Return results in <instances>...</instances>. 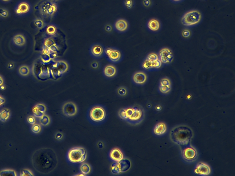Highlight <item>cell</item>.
I'll list each match as a JSON object with an SVG mask.
<instances>
[{
  "label": "cell",
  "mask_w": 235,
  "mask_h": 176,
  "mask_svg": "<svg viewBox=\"0 0 235 176\" xmlns=\"http://www.w3.org/2000/svg\"><path fill=\"white\" fill-rule=\"evenodd\" d=\"M33 166L40 173L47 174L54 169L57 165V157L54 152L49 149L36 150L32 158Z\"/></svg>",
  "instance_id": "1"
},
{
  "label": "cell",
  "mask_w": 235,
  "mask_h": 176,
  "mask_svg": "<svg viewBox=\"0 0 235 176\" xmlns=\"http://www.w3.org/2000/svg\"><path fill=\"white\" fill-rule=\"evenodd\" d=\"M193 135V131L188 126L180 125L171 130L169 138L173 143L182 147L191 144Z\"/></svg>",
  "instance_id": "2"
},
{
  "label": "cell",
  "mask_w": 235,
  "mask_h": 176,
  "mask_svg": "<svg viewBox=\"0 0 235 176\" xmlns=\"http://www.w3.org/2000/svg\"><path fill=\"white\" fill-rule=\"evenodd\" d=\"M119 116L132 125L140 124L145 117L144 109L138 106H131L120 109L119 111Z\"/></svg>",
  "instance_id": "3"
},
{
  "label": "cell",
  "mask_w": 235,
  "mask_h": 176,
  "mask_svg": "<svg viewBox=\"0 0 235 176\" xmlns=\"http://www.w3.org/2000/svg\"><path fill=\"white\" fill-rule=\"evenodd\" d=\"M38 11L43 18L51 19L57 14L58 6L51 0H42L38 6Z\"/></svg>",
  "instance_id": "4"
},
{
  "label": "cell",
  "mask_w": 235,
  "mask_h": 176,
  "mask_svg": "<svg viewBox=\"0 0 235 176\" xmlns=\"http://www.w3.org/2000/svg\"><path fill=\"white\" fill-rule=\"evenodd\" d=\"M202 19V15L197 10L189 11L184 14L181 19L183 25L187 27H192L198 24Z\"/></svg>",
  "instance_id": "5"
},
{
  "label": "cell",
  "mask_w": 235,
  "mask_h": 176,
  "mask_svg": "<svg viewBox=\"0 0 235 176\" xmlns=\"http://www.w3.org/2000/svg\"><path fill=\"white\" fill-rule=\"evenodd\" d=\"M86 158L87 152L84 148H73L70 149L68 152V160L73 163L83 162Z\"/></svg>",
  "instance_id": "6"
},
{
  "label": "cell",
  "mask_w": 235,
  "mask_h": 176,
  "mask_svg": "<svg viewBox=\"0 0 235 176\" xmlns=\"http://www.w3.org/2000/svg\"><path fill=\"white\" fill-rule=\"evenodd\" d=\"M181 155L186 162L192 163L197 160L198 154L196 149L189 144L182 147Z\"/></svg>",
  "instance_id": "7"
},
{
  "label": "cell",
  "mask_w": 235,
  "mask_h": 176,
  "mask_svg": "<svg viewBox=\"0 0 235 176\" xmlns=\"http://www.w3.org/2000/svg\"><path fill=\"white\" fill-rule=\"evenodd\" d=\"M105 56L109 62L118 63L121 62L123 58L121 51L116 48L108 47L105 48Z\"/></svg>",
  "instance_id": "8"
},
{
  "label": "cell",
  "mask_w": 235,
  "mask_h": 176,
  "mask_svg": "<svg viewBox=\"0 0 235 176\" xmlns=\"http://www.w3.org/2000/svg\"><path fill=\"white\" fill-rule=\"evenodd\" d=\"M90 119L95 122L103 121L106 117V111L103 108L100 106H96L92 108L90 111Z\"/></svg>",
  "instance_id": "9"
},
{
  "label": "cell",
  "mask_w": 235,
  "mask_h": 176,
  "mask_svg": "<svg viewBox=\"0 0 235 176\" xmlns=\"http://www.w3.org/2000/svg\"><path fill=\"white\" fill-rule=\"evenodd\" d=\"M89 52L93 58L100 59L105 55V48L100 43H94L90 46Z\"/></svg>",
  "instance_id": "10"
},
{
  "label": "cell",
  "mask_w": 235,
  "mask_h": 176,
  "mask_svg": "<svg viewBox=\"0 0 235 176\" xmlns=\"http://www.w3.org/2000/svg\"><path fill=\"white\" fill-rule=\"evenodd\" d=\"M161 62L165 64H169L174 59L173 53L171 50L167 47H164L160 50L158 55Z\"/></svg>",
  "instance_id": "11"
},
{
  "label": "cell",
  "mask_w": 235,
  "mask_h": 176,
  "mask_svg": "<svg viewBox=\"0 0 235 176\" xmlns=\"http://www.w3.org/2000/svg\"><path fill=\"white\" fill-rule=\"evenodd\" d=\"M62 111L65 116L68 117L75 116L78 112L77 105L72 101L65 102L62 106Z\"/></svg>",
  "instance_id": "12"
},
{
  "label": "cell",
  "mask_w": 235,
  "mask_h": 176,
  "mask_svg": "<svg viewBox=\"0 0 235 176\" xmlns=\"http://www.w3.org/2000/svg\"><path fill=\"white\" fill-rule=\"evenodd\" d=\"M211 172V170L210 166L203 162H198L194 168V173L196 175L207 176L210 175Z\"/></svg>",
  "instance_id": "13"
},
{
  "label": "cell",
  "mask_w": 235,
  "mask_h": 176,
  "mask_svg": "<svg viewBox=\"0 0 235 176\" xmlns=\"http://www.w3.org/2000/svg\"><path fill=\"white\" fill-rule=\"evenodd\" d=\"M129 23L127 20L124 18L117 19L114 24L113 29L117 32L122 34L126 32L129 29Z\"/></svg>",
  "instance_id": "14"
},
{
  "label": "cell",
  "mask_w": 235,
  "mask_h": 176,
  "mask_svg": "<svg viewBox=\"0 0 235 176\" xmlns=\"http://www.w3.org/2000/svg\"><path fill=\"white\" fill-rule=\"evenodd\" d=\"M148 75L146 72L143 71H138L135 72L132 78L133 83L139 85H145L148 81Z\"/></svg>",
  "instance_id": "15"
},
{
  "label": "cell",
  "mask_w": 235,
  "mask_h": 176,
  "mask_svg": "<svg viewBox=\"0 0 235 176\" xmlns=\"http://www.w3.org/2000/svg\"><path fill=\"white\" fill-rule=\"evenodd\" d=\"M162 63L160 60L157 61H151L145 59L142 64L143 69L146 70L158 69L162 66Z\"/></svg>",
  "instance_id": "16"
},
{
  "label": "cell",
  "mask_w": 235,
  "mask_h": 176,
  "mask_svg": "<svg viewBox=\"0 0 235 176\" xmlns=\"http://www.w3.org/2000/svg\"><path fill=\"white\" fill-rule=\"evenodd\" d=\"M167 130V126L165 123L163 122H159L154 126L153 133L155 136H163L166 133Z\"/></svg>",
  "instance_id": "17"
},
{
  "label": "cell",
  "mask_w": 235,
  "mask_h": 176,
  "mask_svg": "<svg viewBox=\"0 0 235 176\" xmlns=\"http://www.w3.org/2000/svg\"><path fill=\"white\" fill-rule=\"evenodd\" d=\"M118 69L114 65L108 64L105 66L103 70V73L104 76L108 78H113L117 75Z\"/></svg>",
  "instance_id": "18"
},
{
  "label": "cell",
  "mask_w": 235,
  "mask_h": 176,
  "mask_svg": "<svg viewBox=\"0 0 235 176\" xmlns=\"http://www.w3.org/2000/svg\"><path fill=\"white\" fill-rule=\"evenodd\" d=\"M31 6L27 2H23L18 5L15 9L16 14L17 15H22L27 14L30 11Z\"/></svg>",
  "instance_id": "19"
},
{
  "label": "cell",
  "mask_w": 235,
  "mask_h": 176,
  "mask_svg": "<svg viewBox=\"0 0 235 176\" xmlns=\"http://www.w3.org/2000/svg\"><path fill=\"white\" fill-rule=\"evenodd\" d=\"M111 159L116 162H119L124 159V155L121 150L117 148L112 149L109 154Z\"/></svg>",
  "instance_id": "20"
},
{
  "label": "cell",
  "mask_w": 235,
  "mask_h": 176,
  "mask_svg": "<svg viewBox=\"0 0 235 176\" xmlns=\"http://www.w3.org/2000/svg\"><path fill=\"white\" fill-rule=\"evenodd\" d=\"M121 173L127 172L132 168V162L129 159L124 158L118 162Z\"/></svg>",
  "instance_id": "21"
},
{
  "label": "cell",
  "mask_w": 235,
  "mask_h": 176,
  "mask_svg": "<svg viewBox=\"0 0 235 176\" xmlns=\"http://www.w3.org/2000/svg\"><path fill=\"white\" fill-rule=\"evenodd\" d=\"M147 27L151 31L157 32L160 30L161 24L159 20L156 18H152L148 22Z\"/></svg>",
  "instance_id": "22"
},
{
  "label": "cell",
  "mask_w": 235,
  "mask_h": 176,
  "mask_svg": "<svg viewBox=\"0 0 235 176\" xmlns=\"http://www.w3.org/2000/svg\"><path fill=\"white\" fill-rule=\"evenodd\" d=\"M12 42L17 46L22 47L25 45L26 40L25 37L23 34H18L13 37Z\"/></svg>",
  "instance_id": "23"
},
{
  "label": "cell",
  "mask_w": 235,
  "mask_h": 176,
  "mask_svg": "<svg viewBox=\"0 0 235 176\" xmlns=\"http://www.w3.org/2000/svg\"><path fill=\"white\" fill-rule=\"evenodd\" d=\"M11 116L10 110L9 109H2L0 111V121L6 122L9 119Z\"/></svg>",
  "instance_id": "24"
},
{
  "label": "cell",
  "mask_w": 235,
  "mask_h": 176,
  "mask_svg": "<svg viewBox=\"0 0 235 176\" xmlns=\"http://www.w3.org/2000/svg\"><path fill=\"white\" fill-rule=\"evenodd\" d=\"M46 33L50 37L55 36L57 32V27L54 24L48 25L46 28Z\"/></svg>",
  "instance_id": "25"
},
{
  "label": "cell",
  "mask_w": 235,
  "mask_h": 176,
  "mask_svg": "<svg viewBox=\"0 0 235 176\" xmlns=\"http://www.w3.org/2000/svg\"><path fill=\"white\" fill-rule=\"evenodd\" d=\"M18 72L22 76H27L30 74V68L27 65H22L18 69Z\"/></svg>",
  "instance_id": "26"
},
{
  "label": "cell",
  "mask_w": 235,
  "mask_h": 176,
  "mask_svg": "<svg viewBox=\"0 0 235 176\" xmlns=\"http://www.w3.org/2000/svg\"><path fill=\"white\" fill-rule=\"evenodd\" d=\"M80 171L81 173L87 175L90 173L91 171V168L90 165L87 163H84L80 167Z\"/></svg>",
  "instance_id": "27"
},
{
  "label": "cell",
  "mask_w": 235,
  "mask_h": 176,
  "mask_svg": "<svg viewBox=\"0 0 235 176\" xmlns=\"http://www.w3.org/2000/svg\"><path fill=\"white\" fill-rule=\"evenodd\" d=\"M171 86H158V91L162 94H168L171 91Z\"/></svg>",
  "instance_id": "28"
},
{
  "label": "cell",
  "mask_w": 235,
  "mask_h": 176,
  "mask_svg": "<svg viewBox=\"0 0 235 176\" xmlns=\"http://www.w3.org/2000/svg\"><path fill=\"white\" fill-rule=\"evenodd\" d=\"M34 24L38 30H41L45 27L46 24L43 19L37 18L34 21Z\"/></svg>",
  "instance_id": "29"
},
{
  "label": "cell",
  "mask_w": 235,
  "mask_h": 176,
  "mask_svg": "<svg viewBox=\"0 0 235 176\" xmlns=\"http://www.w3.org/2000/svg\"><path fill=\"white\" fill-rule=\"evenodd\" d=\"M16 172L11 169H5L0 171V176H17Z\"/></svg>",
  "instance_id": "30"
},
{
  "label": "cell",
  "mask_w": 235,
  "mask_h": 176,
  "mask_svg": "<svg viewBox=\"0 0 235 176\" xmlns=\"http://www.w3.org/2000/svg\"><path fill=\"white\" fill-rule=\"evenodd\" d=\"M51 118L49 116L44 114L40 119V123L42 125L47 126L50 124Z\"/></svg>",
  "instance_id": "31"
},
{
  "label": "cell",
  "mask_w": 235,
  "mask_h": 176,
  "mask_svg": "<svg viewBox=\"0 0 235 176\" xmlns=\"http://www.w3.org/2000/svg\"><path fill=\"white\" fill-rule=\"evenodd\" d=\"M117 94L121 97L126 96L128 93L127 88L125 86H120L117 90Z\"/></svg>",
  "instance_id": "32"
},
{
  "label": "cell",
  "mask_w": 235,
  "mask_h": 176,
  "mask_svg": "<svg viewBox=\"0 0 235 176\" xmlns=\"http://www.w3.org/2000/svg\"><path fill=\"white\" fill-rule=\"evenodd\" d=\"M111 171L114 174H119L121 173L118 162L113 163L111 166Z\"/></svg>",
  "instance_id": "33"
},
{
  "label": "cell",
  "mask_w": 235,
  "mask_h": 176,
  "mask_svg": "<svg viewBox=\"0 0 235 176\" xmlns=\"http://www.w3.org/2000/svg\"><path fill=\"white\" fill-rule=\"evenodd\" d=\"M90 67L91 69L93 70H97L100 69L101 67V63L97 60H93L90 62Z\"/></svg>",
  "instance_id": "34"
},
{
  "label": "cell",
  "mask_w": 235,
  "mask_h": 176,
  "mask_svg": "<svg viewBox=\"0 0 235 176\" xmlns=\"http://www.w3.org/2000/svg\"><path fill=\"white\" fill-rule=\"evenodd\" d=\"M134 0H124L123 5L126 9L129 10L133 8L134 7Z\"/></svg>",
  "instance_id": "35"
},
{
  "label": "cell",
  "mask_w": 235,
  "mask_h": 176,
  "mask_svg": "<svg viewBox=\"0 0 235 176\" xmlns=\"http://www.w3.org/2000/svg\"><path fill=\"white\" fill-rule=\"evenodd\" d=\"M159 85L171 86V81L168 78H163L159 81Z\"/></svg>",
  "instance_id": "36"
},
{
  "label": "cell",
  "mask_w": 235,
  "mask_h": 176,
  "mask_svg": "<svg viewBox=\"0 0 235 176\" xmlns=\"http://www.w3.org/2000/svg\"><path fill=\"white\" fill-rule=\"evenodd\" d=\"M54 45H56L55 43L54 40L51 38V37L48 38L47 39L45 40V41H44V46L48 48V49H49L51 47Z\"/></svg>",
  "instance_id": "37"
},
{
  "label": "cell",
  "mask_w": 235,
  "mask_h": 176,
  "mask_svg": "<svg viewBox=\"0 0 235 176\" xmlns=\"http://www.w3.org/2000/svg\"><path fill=\"white\" fill-rule=\"evenodd\" d=\"M34 107L40 112H41L42 114H45L47 110V108L46 106L44 104L42 103H39L34 106Z\"/></svg>",
  "instance_id": "38"
},
{
  "label": "cell",
  "mask_w": 235,
  "mask_h": 176,
  "mask_svg": "<svg viewBox=\"0 0 235 176\" xmlns=\"http://www.w3.org/2000/svg\"><path fill=\"white\" fill-rule=\"evenodd\" d=\"M104 31L106 33L108 34H110L113 32V26L110 24H107L104 25L103 28Z\"/></svg>",
  "instance_id": "39"
},
{
  "label": "cell",
  "mask_w": 235,
  "mask_h": 176,
  "mask_svg": "<svg viewBox=\"0 0 235 176\" xmlns=\"http://www.w3.org/2000/svg\"><path fill=\"white\" fill-rule=\"evenodd\" d=\"M146 59L151 61H157L159 60L158 56L155 53H151L149 54Z\"/></svg>",
  "instance_id": "40"
},
{
  "label": "cell",
  "mask_w": 235,
  "mask_h": 176,
  "mask_svg": "<svg viewBox=\"0 0 235 176\" xmlns=\"http://www.w3.org/2000/svg\"><path fill=\"white\" fill-rule=\"evenodd\" d=\"M9 15V12L8 9L3 8H0V18H7L8 17Z\"/></svg>",
  "instance_id": "41"
},
{
  "label": "cell",
  "mask_w": 235,
  "mask_h": 176,
  "mask_svg": "<svg viewBox=\"0 0 235 176\" xmlns=\"http://www.w3.org/2000/svg\"><path fill=\"white\" fill-rule=\"evenodd\" d=\"M31 130L34 133H40L41 130V126L38 124H34L33 125L32 127L31 128Z\"/></svg>",
  "instance_id": "42"
},
{
  "label": "cell",
  "mask_w": 235,
  "mask_h": 176,
  "mask_svg": "<svg viewBox=\"0 0 235 176\" xmlns=\"http://www.w3.org/2000/svg\"><path fill=\"white\" fill-rule=\"evenodd\" d=\"M191 35V32L188 29H184L181 32V35L184 38L188 39Z\"/></svg>",
  "instance_id": "43"
},
{
  "label": "cell",
  "mask_w": 235,
  "mask_h": 176,
  "mask_svg": "<svg viewBox=\"0 0 235 176\" xmlns=\"http://www.w3.org/2000/svg\"><path fill=\"white\" fill-rule=\"evenodd\" d=\"M20 175L21 176H34V174L30 170L26 169L21 171Z\"/></svg>",
  "instance_id": "44"
},
{
  "label": "cell",
  "mask_w": 235,
  "mask_h": 176,
  "mask_svg": "<svg viewBox=\"0 0 235 176\" xmlns=\"http://www.w3.org/2000/svg\"><path fill=\"white\" fill-rule=\"evenodd\" d=\"M32 111L33 112L34 116V117H38V118H40L43 115L45 114H42L41 112L38 111V110L34 107L33 108Z\"/></svg>",
  "instance_id": "45"
},
{
  "label": "cell",
  "mask_w": 235,
  "mask_h": 176,
  "mask_svg": "<svg viewBox=\"0 0 235 176\" xmlns=\"http://www.w3.org/2000/svg\"><path fill=\"white\" fill-rule=\"evenodd\" d=\"M55 139L57 141H61L64 139V135L61 132H57L54 135Z\"/></svg>",
  "instance_id": "46"
},
{
  "label": "cell",
  "mask_w": 235,
  "mask_h": 176,
  "mask_svg": "<svg viewBox=\"0 0 235 176\" xmlns=\"http://www.w3.org/2000/svg\"><path fill=\"white\" fill-rule=\"evenodd\" d=\"M152 4L151 0H142V5L144 8H149L151 6Z\"/></svg>",
  "instance_id": "47"
},
{
  "label": "cell",
  "mask_w": 235,
  "mask_h": 176,
  "mask_svg": "<svg viewBox=\"0 0 235 176\" xmlns=\"http://www.w3.org/2000/svg\"><path fill=\"white\" fill-rule=\"evenodd\" d=\"M27 122L31 125H34L36 123V119L33 116H30L27 117Z\"/></svg>",
  "instance_id": "48"
},
{
  "label": "cell",
  "mask_w": 235,
  "mask_h": 176,
  "mask_svg": "<svg viewBox=\"0 0 235 176\" xmlns=\"http://www.w3.org/2000/svg\"><path fill=\"white\" fill-rule=\"evenodd\" d=\"M50 59V57L48 55L43 54L42 56H41V59L44 62H49Z\"/></svg>",
  "instance_id": "49"
},
{
  "label": "cell",
  "mask_w": 235,
  "mask_h": 176,
  "mask_svg": "<svg viewBox=\"0 0 235 176\" xmlns=\"http://www.w3.org/2000/svg\"><path fill=\"white\" fill-rule=\"evenodd\" d=\"M15 67V62H12V61L8 62L7 64V67L9 69H13Z\"/></svg>",
  "instance_id": "50"
},
{
  "label": "cell",
  "mask_w": 235,
  "mask_h": 176,
  "mask_svg": "<svg viewBox=\"0 0 235 176\" xmlns=\"http://www.w3.org/2000/svg\"><path fill=\"white\" fill-rule=\"evenodd\" d=\"M97 146L99 149H102L104 148V147H105V145H104V142H103V141H98L97 143Z\"/></svg>",
  "instance_id": "51"
},
{
  "label": "cell",
  "mask_w": 235,
  "mask_h": 176,
  "mask_svg": "<svg viewBox=\"0 0 235 176\" xmlns=\"http://www.w3.org/2000/svg\"><path fill=\"white\" fill-rule=\"evenodd\" d=\"M5 103V99L3 97L0 95V106H2V105Z\"/></svg>",
  "instance_id": "52"
},
{
  "label": "cell",
  "mask_w": 235,
  "mask_h": 176,
  "mask_svg": "<svg viewBox=\"0 0 235 176\" xmlns=\"http://www.w3.org/2000/svg\"><path fill=\"white\" fill-rule=\"evenodd\" d=\"M4 81L1 75H0V86L4 85Z\"/></svg>",
  "instance_id": "53"
},
{
  "label": "cell",
  "mask_w": 235,
  "mask_h": 176,
  "mask_svg": "<svg viewBox=\"0 0 235 176\" xmlns=\"http://www.w3.org/2000/svg\"><path fill=\"white\" fill-rule=\"evenodd\" d=\"M0 89L2 90H5L6 89V87L4 85L0 86Z\"/></svg>",
  "instance_id": "54"
},
{
  "label": "cell",
  "mask_w": 235,
  "mask_h": 176,
  "mask_svg": "<svg viewBox=\"0 0 235 176\" xmlns=\"http://www.w3.org/2000/svg\"><path fill=\"white\" fill-rule=\"evenodd\" d=\"M11 0H2V1L3 2H9Z\"/></svg>",
  "instance_id": "55"
},
{
  "label": "cell",
  "mask_w": 235,
  "mask_h": 176,
  "mask_svg": "<svg viewBox=\"0 0 235 176\" xmlns=\"http://www.w3.org/2000/svg\"><path fill=\"white\" fill-rule=\"evenodd\" d=\"M76 176H86V175H85V174H83V173H81V174H78V175H76Z\"/></svg>",
  "instance_id": "56"
},
{
  "label": "cell",
  "mask_w": 235,
  "mask_h": 176,
  "mask_svg": "<svg viewBox=\"0 0 235 176\" xmlns=\"http://www.w3.org/2000/svg\"><path fill=\"white\" fill-rule=\"evenodd\" d=\"M172 1L175 2H179L181 1V0H172Z\"/></svg>",
  "instance_id": "57"
},
{
  "label": "cell",
  "mask_w": 235,
  "mask_h": 176,
  "mask_svg": "<svg viewBox=\"0 0 235 176\" xmlns=\"http://www.w3.org/2000/svg\"><path fill=\"white\" fill-rule=\"evenodd\" d=\"M51 1L54 2H57L59 1L60 0H51Z\"/></svg>",
  "instance_id": "58"
}]
</instances>
